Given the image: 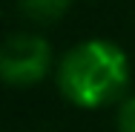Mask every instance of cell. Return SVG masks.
I'll list each match as a JSON object with an SVG mask.
<instances>
[{
	"mask_svg": "<svg viewBox=\"0 0 135 132\" xmlns=\"http://www.w3.org/2000/svg\"><path fill=\"white\" fill-rule=\"evenodd\" d=\"M118 132H135V98L124 101L118 109Z\"/></svg>",
	"mask_w": 135,
	"mask_h": 132,
	"instance_id": "277c9868",
	"label": "cell"
},
{
	"mask_svg": "<svg viewBox=\"0 0 135 132\" xmlns=\"http://www.w3.org/2000/svg\"><path fill=\"white\" fill-rule=\"evenodd\" d=\"M49 43L37 35H12L0 49V75L9 86H32L49 72Z\"/></svg>",
	"mask_w": 135,
	"mask_h": 132,
	"instance_id": "7a4b0ae2",
	"label": "cell"
},
{
	"mask_svg": "<svg viewBox=\"0 0 135 132\" xmlns=\"http://www.w3.org/2000/svg\"><path fill=\"white\" fill-rule=\"evenodd\" d=\"M129 83L127 55L107 40H83L63 55L57 66V86L63 98L83 109L115 104Z\"/></svg>",
	"mask_w": 135,
	"mask_h": 132,
	"instance_id": "6da1fadb",
	"label": "cell"
},
{
	"mask_svg": "<svg viewBox=\"0 0 135 132\" xmlns=\"http://www.w3.org/2000/svg\"><path fill=\"white\" fill-rule=\"evenodd\" d=\"M72 6V0H20V12L35 23H55L63 17V12Z\"/></svg>",
	"mask_w": 135,
	"mask_h": 132,
	"instance_id": "3957f363",
	"label": "cell"
}]
</instances>
